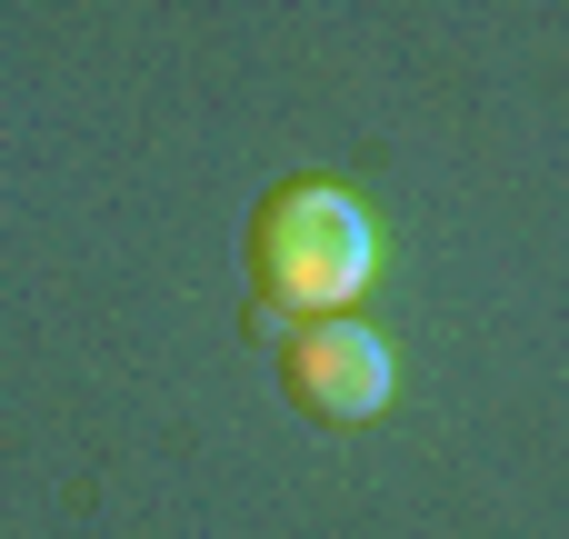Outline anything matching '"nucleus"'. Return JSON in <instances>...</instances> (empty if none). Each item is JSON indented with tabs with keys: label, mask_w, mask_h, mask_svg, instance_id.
Returning a JSON list of instances; mask_svg holds the SVG:
<instances>
[{
	"label": "nucleus",
	"mask_w": 569,
	"mask_h": 539,
	"mask_svg": "<svg viewBox=\"0 0 569 539\" xmlns=\"http://www.w3.org/2000/svg\"><path fill=\"white\" fill-rule=\"evenodd\" d=\"M280 390H290L300 420H320V430H360V420L390 410V340H380L370 320H350V310L300 320V330L280 340Z\"/></svg>",
	"instance_id": "f03ea898"
},
{
	"label": "nucleus",
	"mask_w": 569,
	"mask_h": 539,
	"mask_svg": "<svg viewBox=\"0 0 569 539\" xmlns=\"http://www.w3.org/2000/svg\"><path fill=\"white\" fill-rule=\"evenodd\" d=\"M370 270H380V230L350 180H280L250 210V290L270 310L330 320L370 290Z\"/></svg>",
	"instance_id": "f257e3e1"
}]
</instances>
